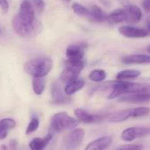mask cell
<instances>
[{
    "label": "cell",
    "instance_id": "34",
    "mask_svg": "<svg viewBox=\"0 0 150 150\" xmlns=\"http://www.w3.org/2000/svg\"><path fill=\"white\" fill-rule=\"evenodd\" d=\"M147 50H148V52H149V53H150V45H149V46H148V47H147Z\"/></svg>",
    "mask_w": 150,
    "mask_h": 150
},
{
    "label": "cell",
    "instance_id": "21",
    "mask_svg": "<svg viewBox=\"0 0 150 150\" xmlns=\"http://www.w3.org/2000/svg\"><path fill=\"white\" fill-rule=\"evenodd\" d=\"M108 20L112 23H122L127 20V12L125 9H117L108 15Z\"/></svg>",
    "mask_w": 150,
    "mask_h": 150
},
{
    "label": "cell",
    "instance_id": "17",
    "mask_svg": "<svg viewBox=\"0 0 150 150\" xmlns=\"http://www.w3.org/2000/svg\"><path fill=\"white\" fill-rule=\"evenodd\" d=\"M52 96L55 104H64L69 100V98L67 97L69 95H67L65 92H62L61 85L58 83H54L52 86Z\"/></svg>",
    "mask_w": 150,
    "mask_h": 150
},
{
    "label": "cell",
    "instance_id": "20",
    "mask_svg": "<svg viewBox=\"0 0 150 150\" xmlns=\"http://www.w3.org/2000/svg\"><path fill=\"white\" fill-rule=\"evenodd\" d=\"M91 11V15L90 17L96 22H105L106 20H108V15L105 13V11H103L99 6L93 4L91 5V8L90 10Z\"/></svg>",
    "mask_w": 150,
    "mask_h": 150
},
{
    "label": "cell",
    "instance_id": "9",
    "mask_svg": "<svg viewBox=\"0 0 150 150\" xmlns=\"http://www.w3.org/2000/svg\"><path fill=\"white\" fill-rule=\"evenodd\" d=\"M17 17L23 24H30L33 22L36 19L34 7L28 1H24L20 5V9Z\"/></svg>",
    "mask_w": 150,
    "mask_h": 150
},
{
    "label": "cell",
    "instance_id": "32",
    "mask_svg": "<svg viewBox=\"0 0 150 150\" xmlns=\"http://www.w3.org/2000/svg\"><path fill=\"white\" fill-rule=\"evenodd\" d=\"M9 144H10V149H16V145H17V142L15 140H13V141H11Z\"/></svg>",
    "mask_w": 150,
    "mask_h": 150
},
{
    "label": "cell",
    "instance_id": "23",
    "mask_svg": "<svg viewBox=\"0 0 150 150\" xmlns=\"http://www.w3.org/2000/svg\"><path fill=\"white\" fill-rule=\"evenodd\" d=\"M141 75L140 70L136 69H125L119 72L116 76L117 80H131L135 79Z\"/></svg>",
    "mask_w": 150,
    "mask_h": 150
},
{
    "label": "cell",
    "instance_id": "30",
    "mask_svg": "<svg viewBox=\"0 0 150 150\" xmlns=\"http://www.w3.org/2000/svg\"><path fill=\"white\" fill-rule=\"evenodd\" d=\"M0 7L4 12H6L9 9V4L7 0H0Z\"/></svg>",
    "mask_w": 150,
    "mask_h": 150
},
{
    "label": "cell",
    "instance_id": "19",
    "mask_svg": "<svg viewBox=\"0 0 150 150\" xmlns=\"http://www.w3.org/2000/svg\"><path fill=\"white\" fill-rule=\"evenodd\" d=\"M53 135L47 134L44 138H34L29 143V148L32 150H41L45 149V147L50 142Z\"/></svg>",
    "mask_w": 150,
    "mask_h": 150
},
{
    "label": "cell",
    "instance_id": "15",
    "mask_svg": "<svg viewBox=\"0 0 150 150\" xmlns=\"http://www.w3.org/2000/svg\"><path fill=\"white\" fill-rule=\"evenodd\" d=\"M122 62L125 64H145L150 63V56L143 54H134L122 58Z\"/></svg>",
    "mask_w": 150,
    "mask_h": 150
},
{
    "label": "cell",
    "instance_id": "5",
    "mask_svg": "<svg viewBox=\"0 0 150 150\" xmlns=\"http://www.w3.org/2000/svg\"><path fill=\"white\" fill-rule=\"evenodd\" d=\"M78 122L66 112H58L53 115L50 120V127L54 132L60 133L64 130L74 129L77 127Z\"/></svg>",
    "mask_w": 150,
    "mask_h": 150
},
{
    "label": "cell",
    "instance_id": "3",
    "mask_svg": "<svg viewBox=\"0 0 150 150\" xmlns=\"http://www.w3.org/2000/svg\"><path fill=\"white\" fill-rule=\"evenodd\" d=\"M11 22L15 33L22 38H33L42 31V24L38 19H35L30 24H23L15 16Z\"/></svg>",
    "mask_w": 150,
    "mask_h": 150
},
{
    "label": "cell",
    "instance_id": "25",
    "mask_svg": "<svg viewBox=\"0 0 150 150\" xmlns=\"http://www.w3.org/2000/svg\"><path fill=\"white\" fill-rule=\"evenodd\" d=\"M89 78L96 83H100L103 82L105 78H106V72L104 69H94L92 70L90 75H89Z\"/></svg>",
    "mask_w": 150,
    "mask_h": 150
},
{
    "label": "cell",
    "instance_id": "10",
    "mask_svg": "<svg viewBox=\"0 0 150 150\" xmlns=\"http://www.w3.org/2000/svg\"><path fill=\"white\" fill-rule=\"evenodd\" d=\"M119 100L120 102H122V103H131V104L149 102L150 101V90L120 96Z\"/></svg>",
    "mask_w": 150,
    "mask_h": 150
},
{
    "label": "cell",
    "instance_id": "7",
    "mask_svg": "<svg viewBox=\"0 0 150 150\" xmlns=\"http://www.w3.org/2000/svg\"><path fill=\"white\" fill-rule=\"evenodd\" d=\"M150 135L149 127H132L126 128L121 133V139L126 142H131L139 138Z\"/></svg>",
    "mask_w": 150,
    "mask_h": 150
},
{
    "label": "cell",
    "instance_id": "14",
    "mask_svg": "<svg viewBox=\"0 0 150 150\" xmlns=\"http://www.w3.org/2000/svg\"><path fill=\"white\" fill-rule=\"evenodd\" d=\"M127 23L135 24L140 22L142 18V10L135 4H128L127 5Z\"/></svg>",
    "mask_w": 150,
    "mask_h": 150
},
{
    "label": "cell",
    "instance_id": "35",
    "mask_svg": "<svg viewBox=\"0 0 150 150\" xmlns=\"http://www.w3.org/2000/svg\"><path fill=\"white\" fill-rule=\"evenodd\" d=\"M62 1H64V2H67V3H69V2H70L71 0H62Z\"/></svg>",
    "mask_w": 150,
    "mask_h": 150
},
{
    "label": "cell",
    "instance_id": "26",
    "mask_svg": "<svg viewBox=\"0 0 150 150\" xmlns=\"http://www.w3.org/2000/svg\"><path fill=\"white\" fill-rule=\"evenodd\" d=\"M72 10L73 11L78 15V16H82V17H90L91 15V11L90 10H88L86 7H84L83 5L78 4V3H74L72 4Z\"/></svg>",
    "mask_w": 150,
    "mask_h": 150
},
{
    "label": "cell",
    "instance_id": "11",
    "mask_svg": "<svg viewBox=\"0 0 150 150\" xmlns=\"http://www.w3.org/2000/svg\"><path fill=\"white\" fill-rule=\"evenodd\" d=\"M119 32L123 36L133 39L145 38L149 35V30L132 25H122L119 27Z\"/></svg>",
    "mask_w": 150,
    "mask_h": 150
},
{
    "label": "cell",
    "instance_id": "1",
    "mask_svg": "<svg viewBox=\"0 0 150 150\" xmlns=\"http://www.w3.org/2000/svg\"><path fill=\"white\" fill-rule=\"evenodd\" d=\"M109 88L112 89V91L110 92L108 98L114 99L126 94L149 91L150 85L142 83L127 82V80H117L108 83V89Z\"/></svg>",
    "mask_w": 150,
    "mask_h": 150
},
{
    "label": "cell",
    "instance_id": "18",
    "mask_svg": "<svg viewBox=\"0 0 150 150\" xmlns=\"http://www.w3.org/2000/svg\"><path fill=\"white\" fill-rule=\"evenodd\" d=\"M74 113L78 121H81L84 124H91L94 123L97 120H96V116L86 112L83 109L81 108H77L74 111Z\"/></svg>",
    "mask_w": 150,
    "mask_h": 150
},
{
    "label": "cell",
    "instance_id": "22",
    "mask_svg": "<svg viewBox=\"0 0 150 150\" xmlns=\"http://www.w3.org/2000/svg\"><path fill=\"white\" fill-rule=\"evenodd\" d=\"M16 127V122L11 119H3L0 120V140H4L7 136V131Z\"/></svg>",
    "mask_w": 150,
    "mask_h": 150
},
{
    "label": "cell",
    "instance_id": "36",
    "mask_svg": "<svg viewBox=\"0 0 150 150\" xmlns=\"http://www.w3.org/2000/svg\"><path fill=\"white\" fill-rule=\"evenodd\" d=\"M0 33H1V30H0Z\"/></svg>",
    "mask_w": 150,
    "mask_h": 150
},
{
    "label": "cell",
    "instance_id": "24",
    "mask_svg": "<svg viewBox=\"0 0 150 150\" xmlns=\"http://www.w3.org/2000/svg\"><path fill=\"white\" fill-rule=\"evenodd\" d=\"M32 87L33 92L40 96L43 93L44 89H45V80L43 77L40 76H33V81H32Z\"/></svg>",
    "mask_w": 150,
    "mask_h": 150
},
{
    "label": "cell",
    "instance_id": "29",
    "mask_svg": "<svg viewBox=\"0 0 150 150\" xmlns=\"http://www.w3.org/2000/svg\"><path fill=\"white\" fill-rule=\"evenodd\" d=\"M117 149H143V146L140 144H127V145H121Z\"/></svg>",
    "mask_w": 150,
    "mask_h": 150
},
{
    "label": "cell",
    "instance_id": "12",
    "mask_svg": "<svg viewBox=\"0 0 150 150\" xmlns=\"http://www.w3.org/2000/svg\"><path fill=\"white\" fill-rule=\"evenodd\" d=\"M66 56L70 61H82L84 56V47L81 45H69L66 49Z\"/></svg>",
    "mask_w": 150,
    "mask_h": 150
},
{
    "label": "cell",
    "instance_id": "33",
    "mask_svg": "<svg viewBox=\"0 0 150 150\" xmlns=\"http://www.w3.org/2000/svg\"><path fill=\"white\" fill-rule=\"evenodd\" d=\"M148 30H149V32L150 31V21L148 23Z\"/></svg>",
    "mask_w": 150,
    "mask_h": 150
},
{
    "label": "cell",
    "instance_id": "6",
    "mask_svg": "<svg viewBox=\"0 0 150 150\" xmlns=\"http://www.w3.org/2000/svg\"><path fill=\"white\" fill-rule=\"evenodd\" d=\"M65 64H66V67L62 70V72L61 73V76H60L62 82H63L65 83L78 78L80 72L84 68L83 60H82V61L67 60Z\"/></svg>",
    "mask_w": 150,
    "mask_h": 150
},
{
    "label": "cell",
    "instance_id": "4",
    "mask_svg": "<svg viewBox=\"0 0 150 150\" xmlns=\"http://www.w3.org/2000/svg\"><path fill=\"white\" fill-rule=\"evenodd\" d=\"M150 113V108L141 106L132 109L120 110L117 112H113L107 116V120L112 123H120L127 120L131 118H140L147 116Z\"/></svg>",
    "mask_w": 150,
    "mask_h": 150
},
{
    "label": "cell",
    "instance_id": "31",
    "mask_svg": "<svg viewBox=\"0 0 150 150\" xmlns=\"http://www.w3.org/2000/svg\"><path fill=\"white\" fill-rule=\"evenodd\" d=\"M142 4L146 11H150V0H142Z\"/></svg>",
    "mask_w": 150,
    "mask_h": 150
},
{
    "label": "cell",
    "instance_id": "8",
    "mask_svg": "<svg viewBox=\"0 0 150 150\" xmlns=\"http://www.w3.org/2000/svg\"><path fill=\"white\" fill-rule=\"evenodd\" d=\"M84 130L76 128L71 131L64 139V146L67 149H74L78 148L84 139Z\"/></svg>",
    "mask_w": 150,
    "mask_h": 150
},
{
    "label": "cell",
    "instance_id": "2",
    "mask_svg": "<svg viewBox=\"0 0 150 150\" xmlns=\"http://www.w3.org/2000/svg\"><path fill=\"white\" fill-rule=\"evenodd\" d=\"M53 67V62L50 58L42 57L27 61L24 64V70L32 76H46Z\"/></svg>",
    "mask_w": 150,
    "mask_h": 150
},
{
    "label": "cell",
    "instance_id": "27",
    "mask_svg": "<svg viewBox=\"0 0 150 150\" xmlns=\"http://www.w3.org/2000/svg\"><path fill=\"white\" fill-rule=\"evenodd\" d=\"M39 125H40V121H39V120L37 118L32 119V120L30 121V123H29V125H28V127H27V128L25 130V134H30L35 132L38 129Z\"/></svg>",
    "mask_w": 150,
    "mask_h": 150
},
{
    "label": "cell",
    "instance_id": "16",
    "mask_svg": "<svg viewBox=\"0 0 150 150\" xmlns=\"http://www.w3.org/2000/svg\"><path fill=\"white\" fill-rule=\"evenodd\" d=\"M85 85V81L82 78H76L66 83L64 87V91L67 95L70 96L77 92L78 91L82 90Z\"/></svg>",
    "mask_w": 150,
    "mask_h": 150
},
{
    "label": "cell",
    "instance_id": "13",
    "mask_svg": "<svg viewBox=\"0 0 150 150\" xmlns=\"http://www.w3.org/2000/svg\"><path fill=\"white\" fill-rule=\"evenodd\" d=\"M112 142V136H103L100 138H98L91 142H90L86 146L87 150H93V149H107Z\"/></svg>",
    "mask_w": 150,
    "mask_h": 150
},
{
    "label": "cell",
    "instance_id": "28",
    "mask_svg": "<svg viewBox=\"0 0 150 150\" xmlns=\"http://www.w3.org/2000/svg\"><path fill=\"white\" fill-rule=\"evenodd\" d=\"M33 4L38 13H41L45 9V3L43 0H33Z\"/></svg>",
    "mask_w": 150,
    "mask_h": 150
}]
</instances>
